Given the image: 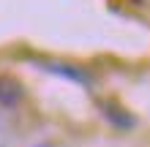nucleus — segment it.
Wrapping results in <instances>:
<instances>
[{"label":"nucleus","mask_w":150,"mask_h":147,"mask_svg":"<svg viewBox=\"0 0 150 147\" xmlns=\"http://www.w3.org/2000/svg\"><path fill=\"white\" fill-rule=\"evenodd\" d=\"M33 65H38L41 71H47L52 76H60V79H68L74 84H82V87H90L93 84V74L82 65L74 63H63V60H44V57H33Z\"/></svg>","instance_id":"nucleus-1"},{"label":"nucleus","mask_w":150,"mask_h":147,"mask_svg":"<svg viewBox=\"0 0 150 147\" xmlns=\"http://www.w3.org/2000/svg\"><path fill=\"white\" fill-rule=\"evenodd\" d=\"M98 109H101V115L107 117L115 128H123V131H128V128H134V125H137L134 115H131L126 106L115 103V101H98Z\"/></svg>","instance_id":"nucleus-2"},{"label":"nucleus","mask_w":150,"mask_h":147,"mask_svg":"<svg viewBox=\"0 0 150 147\" xmlns=\"http://www.w3.org/2000/svg\"><path fill=\"white\" fill-rule=\"evenodd\" d=\"M25 98V87L14 76H3L0 74V106L11 109V106H19Z\"/></svg>","instance_id":"nucleus-3"},{"label":"nucleus","mask_w":150,"mask_h":147,"mask_svg":"<svg viewBox=\"0 0 150 147\" xmlns=\"http://www.w3.org/2000/svg\"><path fill=\"white\" fill-rule=\"evenodd\" d=\"M36 147H52V144H47V142H44V144H36Z\"/></svg>","instance_id":"nucleus-4"}]
</instances>
